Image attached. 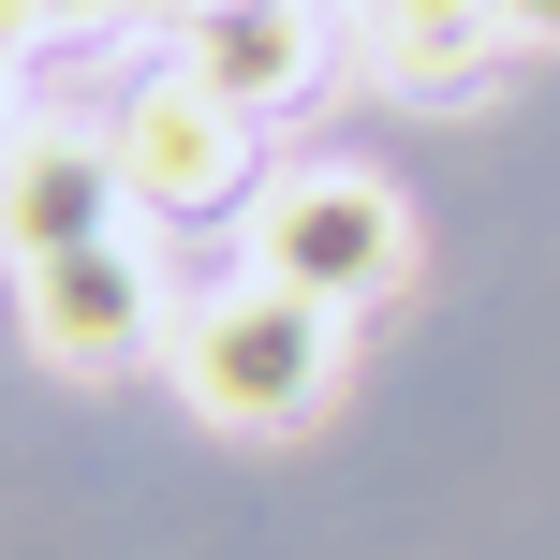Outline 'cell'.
I'll use <instances>...</instances> for the list:
<instances>
[{
	"instance_id": "1",
	"label": "cell",
	"mask_w": 560,
	"mask_h": 560,
	"mask_svg": "<svg viewBox=\"0 0 560 560\" xmlns=\"http://www.w3.org/2000/svg\"><path fill=\"white\" fill-rule=\"evenodd\" d=\"M339 354H354V310L325 295H280V280H222V295H177L163 325V369L207 428H310L339 398Z\"/></svg>"
},
{
	"instance_id": "2",
	"label": "cell",
	"mask_w": 560,
	"mask_h": 560,
	"mask_svg": "<svg viewBox=\"0 0 560 560\" xmlns=\"http://www.w3.org/2000/svg\"><path fill=\"white\" fill-rule=\"evenodd\" d=\"M236 252L280 295H325V310H369L398 266H413V222H398V177L369 163H280L252 207H236Z\"/></svg>"
},
{
	"instance_id": "3",
	"label": "cell",
	"mask_w": 560,
	"mask_h": 560,
	"mask_svg": "<svg viewBox=\"0 0 560 560\" xmlns=\"http://www.w3.org/2000/svg\"><path fill=\"white\" fill-rule=\"evenodd\" d=\"M104 148H118V192L148 207V222H207V207H252V118L222 104V89H192L177 59H148V74H118L104 104Z\"/></svg>"
},
{
	"instance_id": "4",
	"label": "cell",
	"mask_w": 560,
	"mask_h": 560,
	"mask_svg": "<svg viewBox=\"0 0 560 560\" xmlns=\"http://www.w3.org/2000/svg\"><path fill=\"white\" fill-rule=\"evenodd\" d=\"M15 280H30V354L45 369H133L148 339L177 325V295H163V266H148L133 222L89 236V252H59V266H15Z\"/></svg>"
},
{
	"instance_id": "5",
	"label": "cell",
	"mask_w": 560,
	"mask_h": 560,
	"mask_svg": "<svg viewBox=\"0 0 560 560\" xmlns=\"http://www.w3.org/2000/svg\"><path fill=\"white\" fill-rule=\"evenodd\" d=\"M163 59L192 89H222L236 118H280V104H310L325 59H354V45H339V0H207V15H177Z\"/></svg>"
},
{
	"instance_id": "6",
	"label": "cell",
	"mask_w": 560,
	"mask_h": 560,
	"mask_svg": "<svg viewBox=\"0 0 560 560\" xmlns=\"http://www.w3.org/2000/svg\"><path fill=\"white\" fill-rule=\"evenodd\" d=\"M118 222H133V192H118L104 118H45L30 104V133L0 148V252L59 266V252H89V236H118Z\"/></svg>"
},
{
	"instance_id": "7",
	"label": "cell",
	"mask_w": 560,
	"mask_h": 560,
	"mask_svg": "<svg viewBox=\"0 0 560 560\" xmlns=\"http://www.w3.org/2000/svg\"><path fill=\"white\" fill-rule=\"evenodd\" d=\"M339 45H354L369 89H413V104H457L487 74V45H516L502 0H339Z\"/></svg>"
},
{
	"instance_id": "8",
	"label": "cell",
	"mask_w": 560,
	"mask_h": 560,
	"mask_svg": "<svg viewBox=\"0 0 560 560\" xmlns=\"http://www.w3.org/2000/svg\"><path fill=\"white\" fill-rule=\"evenodd\" d=\"M502 30L516 45H560V0H502Z\"/></svg>"
},
{
	"instance_id": "9",
	"label": "cell",
	"mask_w": 560,
	"mask_h": 560,
	"mask_svg": "<svg viewBox=\"0 0 560 560\" xmlns=\"http://www.w3.org/2000/svg\"><path fill=\"white\" fill-rule=\"evenodd\" d=\"M15 133H30V74L0 59V148H15Z\"/></svg>"
},
{
	"instance_id": "10",
	"label": "cell",
	"mask_w": 560,
	"mask_h": 560,
	"mask_svg": "<svg viewBox=\"0 0 560 560\" xmlns=\"http://www.w3.org/2000/svg\"><path fill=\"white\" fill-rule=\"evenodd\" d=\"M163 15H207V0H163Z\"/></svg>"
}]
</instances>
